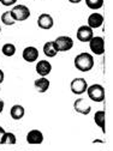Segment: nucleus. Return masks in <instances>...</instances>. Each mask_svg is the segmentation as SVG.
I'll return each mask as SVG.
<instances>
[{"label": "nucleus", "mask_w": 113, "mask_h": 151, "mask_svg": "<svg viewBox=\"0 0 113 151\" xmlns=\"http://www.w3.org/2000/svg\"><path fill=\"white\" fill-rule=\"evenodd\" d=\"M5 134H6V131L4 129V127L0 126V144H4V140H5Z\"/></svg>", "instance_id": "23"}, {"label": "nucleus", "mask_w": 113, "mask_h": 151, "mask_svg": "<svg viewBox=\"0 0 113 151\" xmlns=\"http://www.w3.org/2000/svg\"><path fill=\"white\" fill-rule=\"evenodd\" d=\"M0 34H1V27H0Z\"/></svg>", "instance_id": "27"}, {"label": "nucleus", "mask_w": 113, "mask_h": 151, "mask_svg": "<svg viewBox=\"0 0 113 151\" xmlns=\"http://www.w3.org/2000/svg\"><path fill=\"white\" fill-rule=\"evenodd\" d=\"M4 79H5V73H4V71L1 68H0V84H3Z\"/></svg>", "instance_id": "24"}, {"label": "nucleus", "mask_w": 113, "mask_h": 151, "mask_svg": "<svg viewBox=\"0 0 113 151\" xmlns=\"http://www.w3.org/2000/svg\"><path fill=\"white\" fill-rule=\"evenodd\" d=\"M104 24V16L101 13L94 12L88 17V27L94 29H98Z\"/></svg>", "instance_id": "13"}, {"label": "nucleus", "mask_w": 113, "mask_h": 151, "mask_svg": "<svg viewBox=\"0 0 113 151\" xmlns=\"http://www.w3.org/2000/svg\"><path fill=\"white\" fill-rule=\"evenodd\" d=\"M54 25V19L49 13H41L37 17V27L42 30H49Z\"/></svg>", "instance_id": "10"}, {"label": "nucleus", "mask_w": 113, "mask_h": 151, "mask_svg": "<svg viewBox=\"0 0 113 151\" xmlns=\"http://www.w3.org/2000/svg\"><path fill=\"white\" fill-rule=\"evenodd\" d=\"M1 53L5 56H13L16 54V46L13 43H5L1 47Z\"/></svg>", "instance_id": "18"}, {"label": "nucleus", "mask_w": 113, "mask_h": 151, "mask_svg": "<svg viewBox=\"0 0 113 151\" xmlns=\"http://www.w3.org/2000/svg\"><path fill=\"white\" fill-rule=\"evenodd\" d=\"M84 1L90 10H99L104 6V0H84Z\"/></svg>", "instance_id": "19"}, {"label": "nucleus", "mask_w": 113, "mask_h": 151, "mask_svg": "<svg viewBox=\"0 0 113 151\" xmlns=\"http://www.w3.org/2000/svg\"><path fill=\"white\" fill-rule=\"evenodd\" d=\"M75 67L81 72H89L94 67V56L90 53L82 52L76 55V58L73 60Z\"/></svg>", "instance_id": "1"}, {"label": "nucleus", "mask_w": 113, "mask_h": 151, "mask_svg": "<svg viewBox=\"0 0 113 151\" xmlns=\"http://www.w3.org/2000/svg\"><path fill=\"white\" fill-rule=\"evenodd\" d=\"M53 42H54L55 49L58 50V53L67 52V50L72 49V47H73V40L70 36H58Z\"/></svg>", "instance_id": "4"}, {"label": "nucleus", "mask_w": 113, "mask_h": 151, "mask_svg": "<svg viewBox=\"0 0 113 151\" xmlns=\"http://www.w3.org/2000/svg\"><path fill=\"white\" fill-rule=\"evenodd\" d=\"M88 93V99L93 102H96V103H100L105 100V88L101 85V84H93V85H89L87 88V91Z\"/></svg>", "instance_id": "2"}, {"label": "nucleus", "mask_w": 113, "mask_h": 151, "mask_svg": "<svg viewBox=\"0 0 113 151\" xmlns=\"http://www.w3.org/2000/svg\"><path fill=\"white\" fill-rule=\"evenodd\" d=\"M87 88H88L87 81L82 77L75 78L70 83V89H71L72 93H75V95H82V93H84L87 91Z\"/></svg>", "instance_id": "6"}, {"label": "nucleus", "mask_w": 113, "mask_h": 151, "mask_svg": "<svg viewBox=\"0 0 113 151\" xmlns=\"http://www.w3.org/2000/svg\"><path fill=\"white\" fill-rule=\"evenodd\" d=\"M27 143L28 144H31V145H40L43 143L45 140V137H43V133L40 131V129H30L28 133H27Z\"/></svg>", "instance_id": "8"}, {"label": "nucleus", "mask_w": 113, "mask_h": 151, "mask_svg": "<svg viewBox=\"0 0 113 151\" xmlns=\"http://www.w3.org/2000/svg\"><path fill=\"white\" fill-rule=\"evenodd\" d=\"M22 58L24 59V61L30 63V64L37 61V59H39V49L33 46L25 47L22 52Z\"/></svg>", "instance_id": "11"}, {"label": "nucleus", "mask_w": 113, "mask_h": 151, "mask_svg": "<svg viewBox=\"0 0 113 151\" xmlns=\"http://www.w3.org/2000/svg\"><path fill=\"white\" fill-rule=\"evenodd\" d=\"M10 115L13 120H21L25 115V109L21 104H13L10 109Z\"/></svg>", "instance_id": "15"}, {"label": "nucleus", "mask_w": 113, "mask_h": 151, "mask_svg": "<svg viewBox=\"0 0 113 151\" xmlns=\"http://www.w3.org/2000/svg\"><path fill=\"white\" fill-rule=\"evenodd\" d=\"M4 107H5V102L0 99V114L3 113V110H4Z\"/></svg>", "instance_id": "25"}, {"label": "nucleus", "mask_w": 113, "mask_h": 151, "mask_svg": "<svg viewBox=\"0 0 113 151\" xmlns=\"http://www.w3.org/2000/svg\"><path fill=\"white\" fill-rule=\"evenodd\" d=\"M94 122L98 127L101 128L102 133L106 132V115H105V110H98L94 114Z\"/></svg>", "instance_id": "16"}, {"label": "nucleus", "mask_w": 113, "mask_h": 151, "mask_svg": "<svg viewBox=\"0 0 113 151\" xmlns=\"http://www.w3.org/2000/svg\"><path fill=\"white\" fill-rule=\"evenodd\" d=\"M73 109L76 113L82 115H88L89 113L91 111V106L89 104L88 100L84 97H80L76 101L73 102Z\"/></svg>", "instance_id": "7"}, {"label": "nucleus", "mask_w": 113, "mask_h": 151, "mask_svg": "<svg viewBox=\"0 0 113 151\" xmlns=\"http://www.w3.org/2000/svg\"><path fill=\"white\" fill-rule=\"evenodd\" d=\"M17 143V138L16 136L12 133V132H6V134H5V140H4V144H16Z\"/></svg>", "instance_id": "21"}, {"label": "nucleus", "mask_w": 113, "mask_h": 151, "mask_svg": "<svg viewBox=\"0 0 113 151\" xmlns=\"http://www.w3.org/2000/svg\"><path fill=\"white\" fill-rule=\"evenodd\" d=\"M90 52L95 55H102L105 53V40L101 36H93V39L88 42Z\"/></svg>", "instance_id": "5"}, {"label": "nucleus", "mask_w": 113, "mask_h": 151, "mask_svg": "<svg viewBox=\"0 0 113 151\" xmlns=\"http://www.w3.org/2000/svg\"><path fill=\"white\" fill-rule=\"evenodd\" d=\"M0 3L4 6H13V5H16L17 0H0Z\"/></svg>", "instance_id": "22"}, {"label": "nucleus", "mask_w": 113, "mask_h": 151, "mask_svg": "<svg viewBox=\"0 0 113 151\" xmlns=\"http://www.w3.org/2000/svg\"><path fill=\"white\" fill-rule=\"evenodd\" d=\"M10 12H11V16H12L13 19H14V22H24V21H27L28 18L30 17V10H29V7L25 6V5H22V4L14 5L10 10Z\"/></svg>", "instance_id": "3"}, {"label": "nucleus", "mask_w": 113, "mask_h": 151, "mask_svg": "<svg viewBox=\"0 0 113 151\" xmlns=\"http://www.w3.org/2000/svg\"><path fill=\"white\" fill-rule=\"evenodd\" d=\"M35 71L39 76H41V77H46L52 71V64L47 60H40L36 63Z\"/></svg>", "instance_id": "12"}, {"label": "nucleus", "mask_w": 113, "mask_h": 151, "mask_svg": "<svg viewBox=\"0 0 113 151\" xmlns=\"http://www.w3.org/2000/svg\"><path fill=\"white\" fill-rule=\"evenodd\" d=\"M76 36H77V40L80 42H83V43H88L94 36V32H93V29L89 28L88 25H82L78 28L77 32H76Z\"/></svg>", "instance_id": "9"}, {"label": "nucleus", "mask_w": 113, "mask_h": 151, "mask_svg": "<svg viewBox=\"0 0 113 151\" xmlns=\"http://www.w3.org/2000/svg\"><path fill=\"white\" fill-rule=\"evenodd\" d=\"M69 3H71V4H80L82 0H67Z\"/></svg>", "instance_id": "26"}, {"label": "nucleus", "mask_w": 113, "mask_h": 151, "mask_svg": "<svg viewBox=\"0 0 113 151\" xmlns=\"http://www.w3.org/2000/svg\"><path fill=\"white\" fill-rule=\"evenodd\" d=\"M49 85H51V82H49V79L47 77H40V78L35 79V82H34L35 89L40 93H45L49 89Z\"/></svg>", "instance_id": "14"}, {"label": "nucleus", "mask_w": 113, "mask_h": 151, "mask_svg": "<svg viewBox=\"0 0 113 151\" xmlns=\"http://www.w3.org/2000/svg\"><path fill=\"white\" fill-rule=\"evenodd\" d=\"M43 54L46 56H48V58H54V56H56V54H58V50L55 49V46H54V42L53 41H48L43 45Z\"/></svg>", "instance_id": "17"}, {"label": "nucleus", "mask_w": 113, "mask_h": 151, "mask_svg": "<svg viewBox=\"0 0 113 151\" xmlns=\"http://www.w3.org/2000/svg\"><path fill=\"white\" fill-rule=\"evenodd\" d=\"M1 23H3L4 25H7V27L13 25V24L16 23L14 19L12 18V16H11V12H10V11H5V12L1 14Z\"/></svg>", "instance_id": "20"}]
</instances>
